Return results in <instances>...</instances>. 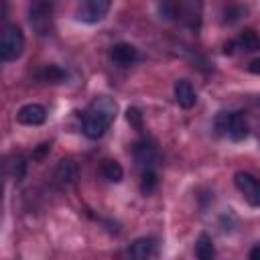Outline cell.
<instances>
[{
    "mask_svg": "<svg viewBox=\"0 0 260 260\" xmlns=\"http://www.w3.org/2000/svg\"><path fill=\"white\" fill-rule=\"evenodd\" d=\"M116 112H118V106L112 98H108V95L93 98L81 116L83 134L91 140L102 138L106 134V130L112 126V122L116 120Z\"/></svg>",
    "mask_w": 260,
    "mask_h": 260,
    "instance_id": "obj_1",
    "label": "cell"
},
{
    "mask_svg": "<svg viewBox=\"0 0 260 260\" xmlns=\"http://www.w3.org/2000/svg\"><path fill=\"white\" fill-rule=\"evenodd\" d=\"M215 130L232 140H244L250 132V126L242 112H219L215 116Z\"/></svg>",
    "mask_w": 260,
    "mask_h": 260,
    "instance_id": "obj_2",
    "label": "cell"
},
{
    "mask_svg": "<svg viewBox=\"0 0 260 260\" xmlns=\"http://www.w3.org/2000/svg\"><path fill=\"white\" fill-rule=\"evenodd\" d=\"M24 49V35L20 30V26L16 24H8L2 30L0 37V57L2 61H14L22 55Z\"/></svg>",
    "mask_w": 260,
    "mask_h": 260,
    "instance_id": "obj_3",
    "label": "cell"
},
{
    "mask_svg": "<svg viewBox=\"0 0 260 260\" xmlns=\"http://www.w3.org/2000/svg\"><path fill=\"white\" fill-rule=\"evenodd\" d=\"M30 26L39 37H47L53 32V4L47 2H32L28 14Z\"/></svg>",
    "mask_w": 260,
    "mask_h": 260,
    "instance_id": "obj_4",
    "label": "cell"
},
{
    "mask_svg": "<svg viewBox=\"0 0 260 260\" xmlns=\"http://www.w3.org/2000/svg\"><path fill=\"white\" fill-rule=\"evenodd\" d=\"M234 185L236 189L244 195V199L254 205V207H260V179H256L254 175L250 173H236L234 177Z\"/></svg>",
    "mask_w": 260,
    "mask_h": 260,
    "instance_id": "obj_5",
    "label": "cell"
},
{
    "mask_svg": "<svg viewBox=\"0 0 260 260\" xmlns=\"http://www.w3.org/2000/svg\"><path fill=\"white\" fill-rule=\"evenodd\" d=\"M112 6V0H81L77 18L83 22H98L102 20Z\"/></svg>",
    "mask_w": 260,
    "mask_h": 260,
    "instance_id": "obj_6",
    "label": "cell"
},
{
    "mask_svg": "<svg viewBox=\"0 0 260 260\" xmlns=\"http://www.w3.org/2000/svg\"><path fill=\"white\" fill-rule=\"evenodd\" d=\"M234 49H240L244 53H256V51H260V37H258V32L252 30V28H246L236 41H232V43L225 45V53H234Z\"/></svg>",
    "mask_w": 260,
    "mask_h": 260,
    "instance_id": "obj_7",
    "label": "cell"
},
{
    "mask_svg": "<svg viewBox=\"0 0 260 260\" xmlns=\"http://www.w3.org/2000/svg\"><path fill=\"white\" fill-rule=\"evenodd\" d=\"M16 120L24 126H41L47 120V110L41 104H26L16 112Z\"/></svg>",
    "mask_w": 260,
    "mask_h": 260,
    "instance_id": "obj_8",
    "label": "cell"
},
{
    "mask_svg": "<svg viewBox=\"0 0 260 260\" xmlns=\"http://www.w3.org/2000/svg\"><path fill=\"white\" fill-rule=\"evenodd\" d=\"M128 254L132 258L138 260H146V258H154L158 254V244L154 238H138L132 242V246L128 248Z\"/></svg>",
    "mask_w": 260,
    "mask_h": 260,
    "instance_id": "obj_9",
    "label": "cell"
},
{
    "mask_svg": "<svg viewBox=\"0 0 260 260\" xmlns=\"http://www.w3.org/2000/svg\"><path fill=\"white\" fill-rule=\"evenodd\" d=\"M110 57H112V61H114L118 67H130V65L138 59V51H136V47H132L130 43H118V45L112 47Z\"/></svg>",
    "mask_w": 260,
    "mask_h": 260,
    "instance_id": "obj_10",
    "label": "cell"
},
{
    "mask_svg": "<svg viewBox=\"0 0 260 260\" xmlns=\"http://www.w3.org/2000/svg\"><path fill=\"white\" fill-rule=\"evenodd\" d=\"M175 100L185 110H189V108L195 106L197 93H195V89H193V85H191L189 79H177L175 81Z\"/></svg>",
    "mask_w": 260,
    "mask_h": 260,
    "instance_id": "obj_11",
    "label": "cell"
},
{
    "mask_svg": "<svg viewBox=\"0 0 260 260\" xmlns=\"http://www.w3.org/2000/svg\"><path fill=\"white\" fill-rule=\"evenodd\" d=\"M134 158H136V162H138L140 167L148 169V167L154 165L156 150H154V146H152L150 142H146V140H138V142L134 144Z\"/></svg>",
    "mask_w": 260,
    "mask_h": 260,
    "instance_id": "obj_12",
    "label": "cell"
},
{
    "mask_svg": "<svg viewBox=\"0 0 260 260\" xmlns=\"http://www.w3.org/2000/svg\"><path fill=\"white\" fill-rule=\"evenodd\" d=\"M55 179L63 187L73 185L75 179H77V167L73 165V160H61L59 167H57V171H55Z\"/></svg>",
    "mask_w": 260,
    "mask_h": 260,
    "instance_id": "obj_13",
    "label": "cell"
},
{
    "mask_svg": "<svg viewBox=\"0 0 260 260\" xmlns=\"http://www.w3.org/2000/svg\"><path fill=\"white\" fill-rule=\"evenodd\" d=\"M195 256L199 260H211L215 256V248H213V240L211 236L207 234H201L197 238V244H195Z\"/></svg>",
    "mask_w": 260,
    "mask_h": 260,
    "instance_id": "obj_14",
    "label": "cell"
},
{
    "mask_svg": "<svg viewBox=\"0 0 260 260\" xmlns=\"http://www.w3.org/2000/svg\"><path fill=\"white\" fill-rule=\"evenodd\" d=\"M102 175H104L110 183H120V181L124 179V169H122V165H120L118 160L108 158V160L102 162Z\"/></svg>",
    "mask_w": 260,
    "mask_h": 260,
    "instance_id": "obj_15",
    "label": "cell"
},
{
    "mask_svg": "<svg viewBox=\"0 0 260 260\" xmlns=\"http://www.w3.org/2000/svg\"><path fill=\"white\" fill-rule=\"evenodd\" d=\"M41 79H43L45 83H61V81L65 79V73H63V69H59L57 65H47V67L43 69V73H41Z\"/></svg>",
    "mask_w": 260,
    "mask_h": 260,
    "instance_id": "obj_16",
    "label": "cell"
},
{
    "mask_svg": "<svg viewBox=\"0 0 260 260\" xmlns=\"http://www.w3.org/2000/svg\"><path fill=\"white\" fill-rule=\"evenodd\" d=\"M156 183H158V179H156L154 169H152V167L144 169V173H142V193H146V195L152 193L154 187H156Z\"/></svg>",
    "mask_w": 260,
    "mask_h": 260,
    "instance_id": "obj_17",
    "label": "cell"
},
{
    "mask_svg": "<svg viewBox=\"0 0 260 260\" xmlns=\"http://www.w3.org/2000/svg\"><path fill=\"white\" fill-rule=\"evenodd\" d=\"M8 167H12V179L18 183V181L24 177V160H22V156H20V154H16V156H14V160H12V162H8Z\"/></svg>",
    "mask_w": 260,
    "mask_h": 260,
    "instance_id": "obj_18",
    "label": "cell"
},
{
    "mask_svg": "<svg viewBox=\"0 0 260 260\" xmlns=\"http://www.w3.org/2000/svg\"><path fill=\"white\" fill-rule=\"evenodd\" d=\"M126 120H128L132 126L140 128V124H142V114H140L136 108H128V110H126Z\"/></svg>",
    "mask_w": 260,
    "mask_h": 260,
    "instance_id": "obj_19",
    "label": "cell"
},
{
    "mask_svg": "<svg viewBox=\"0 0 260 260\" xmlns=\"http://www.w3.org/2000/svg\"><path fill=\"white\" fill-rule=\"evenodd\" d=\"M248 71H250V73H254V75H260V57H258V59H254V61L248 65Z\"/></svg>",
    "mask_w": 260,
    "mask_h": 260,
    "instance_id": "obj_20",
    "label": "cell"
},
{
    "mask_svg": "<svg viewBox=\"0 0 260 260\" xmlns=\"http://www.w3.org/2000/svg\"><path fill=\"white\" fill-rule=\"evenodd\" d=\"M248 256H250V260H260V242L250 250V254H248Z\"/></svg>",
    "mask_w": 260,
    "mask_h": 260,
    "instance_id": "obj_21",
    "label": "cell"
},
{
    "mask_svg": "<svg viewBox=\"0 0 260 260\" xmlns=\"http://www.w3.org/2000/svg\"><path fill=\"white\" fill-rule=\"evenodd\" d=\"M32 2H47V4H55L57 0H32Z\"/></svg>",
    "mask_w": 260,
    "mask_h": 260,
    "instance_id": "obj_22",
    "label": "cell"
}]
</instances>
